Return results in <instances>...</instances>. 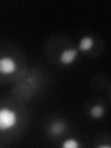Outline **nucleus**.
Masks as SVG:
<instances>
[{
  "mask_svg": "<svg viewBox=\"0 0 111 148\" xmlns=\"http://www.w3.org/2000/svg\"><path fill=\"white\" fill-rule=\"evenodd\" d=\"M18 116L16 112L8 108H0V131H8L17 124Z\"/></svg>",
  "mask_w": 111,
  "mask_h": 148,
  "instance_id": "obj_1",
  "label": "nucleus"
},
{
  "mask_svg": "<svg viewBox=\"0 0 111 148\" xmlns=\"http://www.w3.org/2000/svg\"><path fill=\"white\" fill-rule=\"evenodd\" d=\"M16 69L17 64L13 58L9 57H3L0 58V74H11L16 71Z\"/></svg>",
  "mask_w": 111,
  "mask_h": 148,
  "instance_id": "obj_2",
  "label": "nucleus"
},
{
  "mask_svg": "<svg viewBox=\"0 0 111 148\" xmlns=\"http://www.w3.org/2000/svg\"><path fill=\"white\" fill-rule=\"evenodd\" d=\"M77 56H78V51L76 49H73V48L65 49L64 51H62V53L60 54L59 60L62 64L69 65L72 63L74 60L76 59Z\"/></svg>",
  "mask_w": 111,
  "mask_h": 148,
  "instance_id": "obj_3",
  "label": "nucleus"
},
{
  "mask_svg": "<svg viewBox=\"0 0 111 148\" xmlns=\"http://www.w3.org/2000/svg\"><path fill=\"white\" fill-rule=\"evenodd\" d=\"M65 130V124L61 121H54L49 127V132L53 136H58L61 134Z\"/></svg>",
  "mask_w": 111,
  "mask_h": 148,
  "instance_id": "obj_4",
  "label": "nucleus"
},
{
  "mask_svg": "<svg viewBox=\"0 0 111 148\" xmlns=\"http://www.w3.org/2000/svg\"><path fill=\"white\" fill-rule=\"evenodd\" d=\"M92 45H94V40L90 36H85L80 41V45H79V49L82 52H86L89 51Z\"/></svg>",
  "mask_w": 111,
  "mask_h": 148,
  "instance_id": "obj_5",
  "label": "nucleus"
},
{
  "mask_svg": "<svg viewBox=\"0 0 111 148\" xmlns=\"http://www.w3.org/2000/svg\"><path fill=\"white\" fill-rule=\"evenodd\" d=\"M105 113V108L104 106H99V105H95L90 109V114L92 118L95 119H99L101 118L102 116L104 115Z\"/></svg>",
  "mask_w": 111,
  "mask_h": 148,
  "instance_id": "obj_6",
  "label": "nucleus"
},
{
  "mask_svg": "<svg viewBox=\"0 0 111 148\" xmlns=\"http://www.w3.org/2000/svg\"><path fill=\"white\" fill-rule=\"evenodd\" d=\"M62 146H63V148H78L79 143L77 140H75V139L69 138V139H67L66 141H64Z\"/></svg>",
  "mask_w": 111,
  "mask_h": 148,
  "instance_id": "obj_7",
  "label": "nucleus"
}]
</instances>
